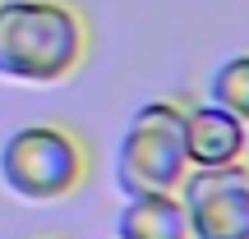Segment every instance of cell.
I'll list each match as a JSON object with an SVG mask.
<instances>
[{"instance_id": "1", "label": "cell", "mask_w": 249, "mask_h": 239, "mask_svg": "<svg viewBox=\"0 0 249 239\" xmlns=\"http://www.w3.org/2000/svg\"><path fill=\"white\" fill-rule=\"evenodd\" d=\"M92 51V23L74 0H0V79L55 88Z\"/></svg>"}, {"instance_id": "2", "label": "cell", "mask_w": 249, "mask_h": 239, "mask_svg": "<svg viewBox=\"0 0 249 239\" xmlns=\"http://www.w3.org/2000/svg\"><path fill=\"white\" fill-rule=\"evenodd\" d=\"M92 175V147L79 129L37 120L0 143V184L23 203H65Z\"/></svg>"}, {"instance_id": "3", "label": "cell", "mask_w": 249, "mask_h": 239, "mask_svg": "<svg viewBox=\"0 0 249 239\" xmlns=\"http://www.w3.org/2000/svg\"><path fill=\"white\" fill-rule=\"evenodd\" d=\"M189 143H185V101L152 97L129 115L111 175L124 198L134 193H176L189 175Z\"/></svg>"}, {"instance_id": "4", "label": "cell", "mask_w": 249, "mask_h": 239, "mask_svg": "<svg viewBox=\"0 0 249 239\" xmlns=\"http://www.w3.org/2000/svg\"><path fill=\"white\" fill-rule=\"evenodd\" d=\"M176 193L194 239H249V161L194 166Z\"/></svg>"}, {"instance_id": "5", "label": "cell", "mask_w": 249, "mask_h": 239, "mask_svg": "<svg viewBox=\"0 0 249 239\" xmlns=\"http://www.w3.org/2000/svg\"><path fill=\"white\" fill-rule=\"evenodd\" d=\"M189 166H231L249 157V124L217 101H185Z\"/></svg>"}, {"instance_id": "6", "label": "cell", "mask_w": 249, "mask_h": 239, "mask_svg": "<svg viewBox=\"0 0 249 239\" xmlns=\"http://www.w3.org/2000/svg\"><path fill=\"white\" fill-rule=\"evenodd\" d=\"M116 239H194L180 193H134L116 216Z\"/></svg>"}, {"instance_id": "7", "label": "cell", "mask_w": 249, "mask_h": 239, "mask_svg": "<svg viewBox=\"0 0 249 239\" xmlns=\"http://www.w3.org/2000/svg\"><path fill=\"white\" fill-rule=\"evenodd\" d=\"M208 101L226 106L231 115L249 124V51H235L226 60H217L213 79H208Z\"/></svg>"}, {"instance_id": "8", "label": "cell", "mask_w": 249, "mask_h": 239, "mask_svg": "<svg viewBox=\"0 0 249 239\" xmlns=\"http://www.w3.org/2000/svg\"><path fill=\"white\" fill-rule=\"evenodd\" d=\"M37 239H51V235H37Z\"/></svg>"}]
</instances>
